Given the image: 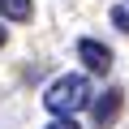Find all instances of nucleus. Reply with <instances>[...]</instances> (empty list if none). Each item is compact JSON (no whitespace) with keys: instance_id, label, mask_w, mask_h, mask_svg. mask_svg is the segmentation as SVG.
Wrapping results in <instances>:
<instances>
[{"instance_id":"obj_1","label":"nucleus","mask_w":129,"mask_h":129,"mask_svg":"<svg viewBox=\"0 0 129 129\" xmlns=\"http://www.w3.org/2000/svg\"><path fill=\"white\" fill-rule=\"evenodd\" d=\"M43 103H47V112H56V116H73V112H82V108L90 103V82H86L82 73H64V78H56V82L47 86Z\"/></svg>"},{"instance_id":"obj_2","label":"nucleus","mask_w":129,"mask_h":129,"mask_svg":"<svg viewBox=\"0 0 129 129\" xmlns=\"http://www.w3.org/2000/svg\"><path fill=\"white\" fill-rule=\"evenodd\" d=\"M78 60L86 64L90 73H108V69H112V52H108L99 39H82V43H78Z\"/></svg>"},{"instance_id":"obj_3","label":"nucleus","mask_w":129,"mask_h":129,"mask_svg":"<svg viewBox=\"0 0 129 129\" xmlns=\"http://www.w3.org/2000/svg\"><path fill=\"white\" fill-rule=\"evenodd\" d=\"M120 103H125V90H103V99H95V120L99 125H112L116 120V112H120Z\"/></svg>"},{"instance_id":"obj_4","label":"nucleus","mask_w":129,"mask_h":129,"mask_svg":"<svg viewBox=\"0 0 129 129\" xmlns=\"http://www.w3.org/2000/svg\"><path fill=\"white\" fill-rule=\"evenodd\" d=\"M35 5L30 0H0V17H9V22H30Z\"/></svg>"},{"instance_id":"obj_5","label":"nucleus","mask_w":129,"mask_h":129,"mask_svg":"<svg viewBox=\"0 0 129 129\" xmlns=\"http://www.w3.org/2000/svg\"><path fill=\"white\" fill-rule=\"evenodd\" d=\"M112 26L129 35V0H116V5H112Z\"/></svg>"},{"instance_id":"obj_6","label":"nucleus","mask_w":129,"mask_h":129,"mask_svg":"<svg viewBox=\"0 0 129 129\" xmlns=\"http://www.w3.org/2000/svg\"><path fill=\"white\" fill-rule=\"evenodd\" d=\"M47 129H78V120H73V116H56Z\"/></svg>"},{"instance_id":"obj_7","label":"nucleus","mask_w":129,"mask_h":129,"mask_svg":"<svg viewBox=\"0 0 129 129\" xmlns=\"http://www.w3.org/2000/svg\"><path fill=\"white\" fill-rule=\"evenodd\" d=\"M0 43H5V26H0Z\"/></svg>"}]
</instances>
